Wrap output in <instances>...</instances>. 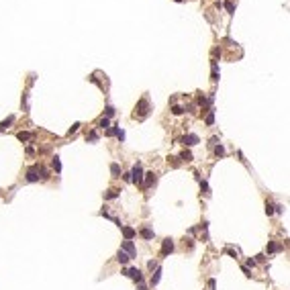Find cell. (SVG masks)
I'll return each instance as SVG.
<instances>
[{
    "label": "cell",
    "instance_id": "obj_32",
    "mask_svg": "<svg viewBox=\"0 0 290 290\" xmlns=\"http://www.w3.org/2000/svg\"><path fill=\"white\" fill-rule=\"evenodd\" d=\"M117 133H119V129H117V127H113V129H108V135H117Z\"/></svg>",
    "mask_w": 290,
    "mask_h": 290
},
{
    "label": "cell",
    "instance_id": "obj_5",
    "mask_svg": "<svg viewBox=\"0 0 290 290\" xmlns=\"http://www.w3.org/2000/svg\"><path fill=\"white\" fill-rule=\"evenodd\" d=\"M172 251H174V241H172V239L167 237L166 241H164V245H162V255L166 257V255H170Z\"/></svg>",
    "mask_w": 290,
    "mask_h": 290
},
{
    "label": "cell",
    "instance_id": "obj_4",
    "mask_svg": "<svg viewBox=\"0 0 290 290\" xmlns=\"http://www.w3.org/2000/svg\"><path fill=\"white\" fill-rule=\"evenodd\" d=\"M123 274L125 276H129V278H133L135 282H141V280H143V274H141L139 268H129V270H125Z\"/></svg>",
    "mask_w": 290,
    "mask_h": 290
},
{
    "label": "cell",
    "instance_id": "obj_6",
    "mask_svg": "<svg viewBox=\"0 0 290 290\" xmlns=\"http://www.w3.org/2000/svg\"><path fill=\"white\" fill-rule=\"evenodd\" d=\"M123 251L125 253H129L131 257H135V245H133L131 241H127V239H125V243H123Z\"/></svg>",
    "mask_w": 290,
    "mask_h": 290
},
{
    "label": "cell",
    "instance_id": "obj_15",
    "mask_svg": "<svg viewBox=\"0 0 290 290\" xmlns=\"http://www.w3.org/2000/svg\"><path fill=\"white\" fill-rule=\"evenodd\" d=\"M16 137H19L21 141H29V139H31V133H27V131H21Z\"/></svg>",
    "mask_w": 290,
    "mask_h": 290
},
{
    "label": "cell",
    "instance_id": "obj_7",
    "mask_svg": "<svg viewBox=\"0 0 290 290\" xmlns=\"http://www.w3.org/2000/svg\"><path fill=\"white\" fill-rule=\"evenodd\" d=\"M123 235H125V239H127V241H131V239L137 235V231H135L133 227H123Z\"/></svg>",
    "mask_w": 290,
    "mask_h": 290
},
{
    "label": "cell",
    "instance_id": "obj_20",
    "mask_svg": "<svg viewBox=\"0 0 290 290\" xmlns=\"http://www.w3.org/2000/svg\"><path fill=\"white\" fill-rule=\"evenodd\" d=\"M225 253L231 255V257H237V249H233V247H225Z\"/></svg>",
    "mask_w": 290,
    "mask_h": 290
},
{
    "label": "cell",
    "instance_id": "obj_9",
    "mask_svg": "<svg viewBox=\"0 0 290 290\" xmlns=\"http://www.w3.org/2000/svg\"><path fill=\"white\" fill-rule=\"evenodd\" d=\"M129 259H131V255H129V253H125L123 249H121V251L117 253V261H119V264H127Z\"/></svg>",
    "mask_w": 290,
    "mask_h": 290
},
{
    "label": "cell",
    "instance_id": "obj_25",
    "mask_svg": "<svg viewBox=\"0 0 290 290\" xmlns=\"http://www.w3.org/2000/svg\"><path fill=\"white\" fill-rule=\"evenodd\" d=\"M214 123V115H212V113H208L207 115V125H212Z\"/></svg>",
    "mask_w": 290,
    "mask_h": 290
},
{
    "label": "cell",
    "instance_id": "obj_22",
    "mask_svg": "<svg viewBox=\"0 0 290 290\" xmlns=\"http://www.w3.org/2000/svg\"><path fill=\"white\" fill-rule=\"evenodd\" d=\"M172 113H174V115H176V117H178V115H182V113H184V108H182V106H178V104H176V106H174V108H172Z\"/></svg>",
    "mask_w": 290,
    "mask_h": 290
},
{
    "label": "cell",
    "instance_id": "obj_35",
    "mask_svg": "<svg viewBox=\"0 0 290 290\" xmlns=\"http://www.w3.org/2000/svg\"><path fill=\"white\" fill-rule=\"evenodd\" d=\"M249 266L253 268V266H255V259H251V257H249V259H247V268H249Z\"/></svg>",
    "mask_w": 290,
    "mask_h": 290
},
{
    "label": "cell",
    "instance_id": "obj_21",
    "mask_svg": "<svg viewBox=\"0 0 290 290\" xmlns=\"http://www.w3.org/2000/svg\"><path fill=\"white\" fill-rule=\"evenodd\" d=\"M110 172H113L115 176H119V174H121V166H119V164H113V166H110Z\"/></svg>",
    "mask_w": 290,
    "mask_h": 290
},
{
    "label": "cell",
    "instance_id": "obj_26",
    "mask_svg": "<svg viewBox=\"0 0 290 290\" xmlns=\"http://www.w3.org/2000/svg\"><path fill=\"white\" fill-rule=\"evenodd\" d=\"M100 127H102V129H106V127H108V119H106V117H104V119H100Z\"/></svg>",
    "mask_w": 290,
    "mask_h": 290
},
{
    "label": "cell",
    "instance_id": "obj_19",
    "mask_svg": "<svg viewBox=\"0 0 290 290\" xmlns=\"http://www.w3.org/2000/svg\"><path fill=\"white\" fill-rule=\"evenodd\" d=\"M53 167H55V172H61V164H59V157L57 155L53 157Z\"/></svg>",
    "mask_w": 290,
    "mask_h": 290
},
{
    "label": "cell",
    "instance_id": "obj_34",
    "mask_svg": "<svg viewBox=\"0 0 290 290\" xmlns=\"http://www.w3.org/2000/svg\"><path fill=\"white\" fill-rule=\"evenodd\" d=\"M117 137H119L121 141H123V139H125V133H123V131H121V129H119V133H117Z\"/></svg>",
    "mask_w": 290,
    "mask_h": 290
},
{
    "label": "cell",
    "instance_id": "obj_1",
    "mask_svg": "<svg viewBox=\"0 0 290 290\" xmlns=\"http://www.w3.org/2000/svg\"><path fill=\"white\" fill-rule=\"evenodd\" d=\"M147 115H149V100H147V98H141V100H139V104L135 106L133 117H135V119H145Z\"/></svg>",
    "mask_w": 290,
    "mask_h": 290
},
{
    "label": "cell",
    "instance_id": "obj_13",
    "mask_svg": "<svg viewBox=\"0 0 290 290\" xmlns=\"http://www.w3.org/2000/svg\"><path fill=\"white\" fill-rule=\"evenodd\" d=\"M160 278H162V270H160V268H155V274H153V278H151V284L155 286V284L160 282Z\"/></svg>",
    "mask_w": 290,
    "mask_h": 290
},
{
    "label": "cell",
    "instance_id": "obj_36",
    "mask_svg": "<svg viewBox=\"0 0 290 290\" xmlns=\"http://www.w3.org/2000/svg\"><path fill=\"white\" fill-rule=\"evenodd\" d=\"M243 274H245V276H251V272H249L247 266H243Z\"/></svg>",
    "mask_w": 290,
    "mask_h": 290
},
{
    "label": "cell",
    "instance_id": "obj_12",
    "mask_svg": "<svg viewBox=\"0 0 290 290\" xmlns=\"http://www.w3.org/2000/svg\"><path fill=\"white\" fill-rule=\"evenodd\" d=\"M147 178H145V186H151V184H155V174L153 172H149V174H145Z\"/></svg>",
    "mask_w": 290,
    "mask_h": 290
},
{
    "label": "cell",
    "instance_id": "obj_18",
    "mask_svg": "<svg viewBox=\"0 0 290 290\" xmlns=\"http://www.w3.org/2000/svg\"><path fill=\"white\" fill-rule=\"evenodd\" d=\"M117 196H119V192H117V190H108V192L104 194V198H108V200H113V198H117Z\"/></svg>",
    "mask_w": 290,
    "mask_h": 290
},
{
    "label": "cell",
    "instance_id": "obj_30",
    "mask_svg": "<svg viewBox=\"0 0 290 290\" xmlns=\"http://www.w3.org/2000/svg\"><path fill=\"white\" fill-rule=\"evenodd\" d=\"M225 6H227V10H229V12H235V6H233V2H227Z\"/></svg>",
    "mask_w": 290,
    "mask_h": 290
},
{
    "label": "cell",
    "instance_id": "obj_24",
    "mask_svg": "<svg viewBox=\"0 0 290 290\" xmlns=\"http://www.w3.org/2000/svg\"><path fill=\"white\" fill-rule=\"evenodd\" d=\"M266 214L270 217V214H274V207L270 204V202H266Z\"/></svg>",
    "mask_w": 290,
    "mask_h": 290
},
{
    "label": "cell",
    "instance_id": "obj_31",
    "mask_svg": "<svg viewBox=\"0 0 290 290\" xmlns=\"http://www.w3.org/2000/svg\"><path fill=\"white\" fill-rule=\"evenodd\" d=\"M137 290H147V286L143 284V280H141V282H137Z\"/></svg>",
    "mask_w": 290,
    "mask_h": 290
},
{
    "label": "cell",
    "instance_id": "obj_33",
    "mask_svg": "<svg viewBox=\"0 0 290 290\" xmlns=\"http://www.w3.org/2000/svg\"><path fill=\"white\" fill-rule=\"evenodd\" d=\"M96 137H98V135H96V133H94V131H92V133H90V135H88V139H90V141H96Z\"/></svg>",
    "mask_w": 290,
    "mask_h": 290
},
{
    "label": "cell",
    "instance_id": "obj_10",
    "mask_svg": "<svg viewBox=\"0 0 290 290\" xmlns=\"http://www.w3.org/2000/svg\"><path fill=\"white\" fill-rule=\"evenodd\" d=\"M141 237H143V239H147V241H149V239H153V231H151V229H147V227H145V229H141Z\"/></svg>",
    "mask_w": 290,
    "mask_h": 290
},
{
    "label": "cell",
    "instance_id": "obj_23",
    "mask_svg": "<svg viewBox=\"0 0 290 290\" xmlns=\"http://www.w3.org/2000/svg\"><path fill=\"white\" fill-rule=\"evenodd\" d=\"M214 153H217V155H225V147H223V145H217V147H214Z\"/></svg>",
    "mask_w": 290,
    "mask_h": 290
},
{
    "label": "cell",
    "instance_id": "obj_14",
    "mask_svg": "<svg viewBox=\"0 0 290 290\" xmlns=\"http://www.w3.org/2000/svg\"><path fill=\"white\" fill-rule=\"evenodd\" d=\"M180 160H184V162H192V153H190L188 149H184L182 155H180Z\"/></svg>",
    "mask_w": 290,
    "mask_h": 290
},
{
    "label": "cell",
    "instance_id": "obj_11",
    "mask_svg": "<svg viewBox=\"0 0 290 290\" xmlns=\"http://www.w3.org/2000/svg\"><path fill=\"white\" fill-rule=\"evenodd\" d=\"M12 123H14V117H8L6 121H2V123H0V131H4V129H8V127H10Z\"/></svg>",
    "mask_w": 290,
    "mask_h": 290
},
{
    "label": "cell",
    "instance_id": "obj_8",
    "mask_svg": "<svg viewBox=\"0 0 290 290\" xmlns=\"http://www.w3.org/2000/svg\"><path fill=\"white\" fill-rule=\"evenodd\" d=\"M182 143L188 145V147H190V145H196V143H198V137H196V135H186V137L182 139Z\"/></svg>",
    "mask_w": 290,
    "mask_h": 290
},
{
    "label": "cell",
    "instance_id": "obj_17",
    "mask_svg": "<svg viewBox=\"0 0 290 290\" xmlns=\"http://www.w3.org/2000/svg\"><path fill=\"white\" fill-rule=\"evenodd\" d=\"M212 82H217L219 80V72H217V61H212V78H210Z\"/></svg>",
    "mask_w": 290,
    "mask_h": 290
},
{
    "label": "cell",
    "instance_id": "obj_29",
    "mask_svg": "<svg viewBox=\"0 0 290 290\" xmlns=\"http://www.w3.org/2000/svg\"><path fill=\"white\" fill-rule=\"evenodd\" d=\"M200 188L204 190V194H208V186H207V182H204V180H200Z\"/></svg>",
    "mask_w": 290,
    "mask_h": 290
},
{
    "label": "cell",
    "instance_id": "obj_27",
    "mask_svg": "<svg viewBox=\"0 0 290 290\" xmlns=\"http://www.w3.org/2000/svg\"><path fill=\"white\" fill-rule=\"evenodd\" d=\"M113 115H115V108H113V106H106V119L113 117Z\"/></svg>",
    "mask_w": 290,
    "mask_h": 290
},
{
    "label": "cell",
    "instance_id": "obj_28",
    "mask_svg": "<svg viewBox=\"0 0 290 290\" xmlns=\"http://www.w3.org/2000/svg\"><path fill=\"white\" fill-rule=\"evenodd\" d=\"M78 129H80V123H74V125H72V129H70V135H72V133H76Z\"/></svg>",
    "mask_w": 290,
    "mask_h": 290
},
{
    "label": "cell",
    "instance_id": "obj_3",
    "mask_svg": "<svg viewBox=\"0 0 290 290\" xmlns=\"http://www.w3.org/2000/svg\"><path fill=\"white\" fill-rule=\"evenodd\" d=\"M131 182H135V184H143V170H141L139 164L133 167V172H131Z\"/></svg>",
    "mask_w": 290,
    "mask_h": 290
},
{
    "label": "cell",
    "instance_id": "obj_16",
    "mask_svg": "<svg viewBox=\"0 0 290 290\" xmlns=\"http://www.w3.org/2000/svg\"><path fill=\"white\" fill-rule=\"evenodd\" d=\"M268 251H270V253H276V251H280V245H278V243H274V241H272V243H270V245H268Z\"/></svg>",
    "mask_w": 290,
    "mask_h": 290
},
{
    "label": "cell",
    "instance_id": "obj_2",
    "mask_svg": "<svg viewBox=\"0 0 290 290\" xmlns=\"http://www.w3.org/2000/svg\"><path fill=\"white\" fill-rule=\"evenodd\" d=\"M39 178H47V174H45V170L43 167H39V166H33V167H29L27 170V180L29 182H37Z\"/></svg>",
    "mask_w": 290,
    "mask_h": 290
}]
</instances>
